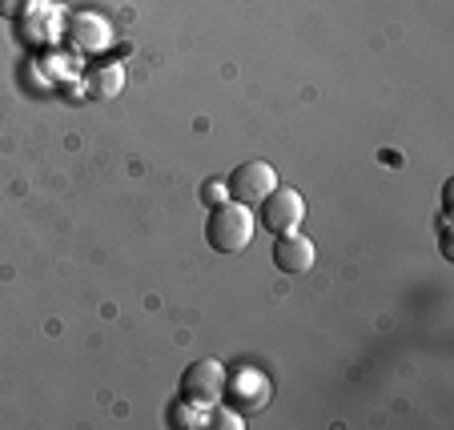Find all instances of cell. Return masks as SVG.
<instances>
[{
	"instance_id": "obj_1",
	"label": "cell",
	"mask_w": 454,
	"mask_h": 430,
	"mask_svg": "<svg viewBox=\"0 0 454 430\" xmlns=\"http://www.w3.org/2000/svg\"><path fill=\"white\" fill-rule=\"evenodd\" d=\"M254 238V214L249 206H238V201H222L214 206L206 222V241L214 246L217 254H241Z\"/></svg>"
},
{
	"instance_id": "obj_2",
	"label": "cell",
	"mask_w": 454,
	"mask_h": 430,
	"mask_svg": "<svg viewBox=\"0 0 454 430\" xmlns=\"http://www.w3.org/2000/svg\"><path fill=\"white\" fill-rule=\"evenodd\" d=\"M270 190H278V173H274L270 161H241L238 169L225 177V193H230V201L249 206V209L262 206V198H266Z\"/></svg>"
},
{
	"instance_id": "obj_3",
	"label": "cell",
	"mask_w": 454,
	"mask_h": 430,
	"mask_svg": "<svg viewBox=\"0 0 454 430\" xmlns=\"http://www.w3.org/2000/svg\"><path fill=\"white\" fill-rule=\"evenodd\" d=\"M181 398L198 406H217L225 398V366L217 358H198L189 362L185 374H181Z\"/></svg>"
},
{
	"instance_id": "obj_4",
	"label": "cell",
	"mask_w": 454,
	"mask_h": 430,
	"mask_svg": "<svg viewBox=\"0 0 454 430\" xmlns=\"http://www.w3.org/2000/svg\"><path fill=\"white\" fill-rule=\"evenodd\" d=\"M301 217H306V201H301L298 190H270L266 198H262V206H257V222H262V230L266 233H294L301 225Z\"/></svg>"
},
{
	"instance_id": "obj_5",
	"label": "cell",
	"mask_w": 454,
	"mask_h": 430,
	"mask_svg": "<svg viewBox=\"0 0 454 430\" xmlns=\"http://www.w3.org/2000/svg\"><path fill=\"white\" fill-rule=\"evenodd\" d=\"M225 398L238 414H254L270 403V382L266 374L257 371H238V374H225Z\"/></svg>"
},
{
	"instance_id": "obj_6",
	"label": "cell",
	"mask_w": 454,
	"mask_h": 430,
	"mask_svg": "<svg viewBox=\"0 0 454 430\" xmlns=\"http://www.w3.org/2000/svg\"><path fill=\"white\" fill-rule=\"evenodd\" d=\"M274 266L282 270V274H306L309 266H314V241L306 238L301 230H294V233H278V241H274Z\"/></svg>"
},
{
	"instance_id": "obj_7",
	"label": "cell",
	"mask_w": 454,
	"mask_h": 430,
	"mask_svg": "<svg viewBox=\"0 0 454 430\" xmlns=\"http://www.w3.org/2000/svg\"><path fill=\"white\" fill-rule=\"evenodd\" d=\"M69 41L77 44V49L97 52L113 41V25L105 17H97V12H73L69 17Z\"/></svg>"
},
{
	"instance_id": "obj_8",
	"label": "cell",
	"mask_w": 454,
	"mask_h": 430,
	"mask_svg": "<svg viewBox=\"0 0 454 430\" xmlns=\"http://www.w3.org/2000/svg\"><path fill=\"white\" fill-rule=\"evenodd\" d=\"M121 89H125V65H121V60H101V65H93V69L85 73V93L89 97L109 101V97H117Z\"/></svg>"
},
{
	"instance_id": "obj_9",
	"label": "cell",
	"mask_w": 454,
	"mask_h": 430,
	"mask_svg": "<svg viewBox=\"0 0 454 430\" xmlns=\"http://www.w3.org/2000/svg\"><path fill=\"white\" fill-rule=\"evenodd\" d=\"M169 426H177V430L209 426V414H206V406H198V403H189V398H181V403H173V410H169Z\"/></svg>"
},
{
	"instance_id": "obj_10",
	"label": "cell",
	"mask_w": 454,
	"mask_h": 430,
	"mask_svg": "<svg viewBox=\"0 0 454 430\" xmlns=\"http://www.w3.org/2000/svg\"><path fill=\"white\" fill-rule=\"evenodd\" d=\"M36 0H0V17H9V20H17V17H25L28 9H33Z\"/></svg>"
},
{
	"instance_id": "obj_11",
	"label": "cell",
	"mask_w": 454,
	"mask_h": 430,
	"mask_svg": "<svg viewBox=\"0 0 454 430\" xmlns=\"http://www.w3.org/2000/svg\"><path fill=\"white\" fill-rule=\"evenodd\" d=\"M206 198L214 201V206H222V201H230V193H225V181H209V185H206Z\"/></svg>"
}]
</instances>
